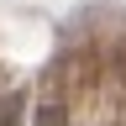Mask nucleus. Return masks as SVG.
Segmentation results:
<instances>
[{"label": "nucleus", "mask_w": 126, "mask_h": 126, "mask_svg": "<svg viewBox=\"0 0 126 126\" xmlns=\"http://www.w3.org/2000/svg\"><path fill=\"white\" fill-rule=\"evenodd\" d=\"M32 126H68V110H63L58 100H47V105L32 110Z\"/></svg>", "instance_id": "f257e3e1"}, {"label": "nucleus", "mask_w": 126, "mask_h": 126, "mask_svg": "<svg viewBox=\"0 0 126 126\" xmlns=\"http://www.w3.org/2000/svg\"><path fill=\"white\" fill-rule=\"evenodd\" d=\"M21 94H0V126H21Z\"/></svg>", "instance_id": "f03ea898"}]
</instances>
